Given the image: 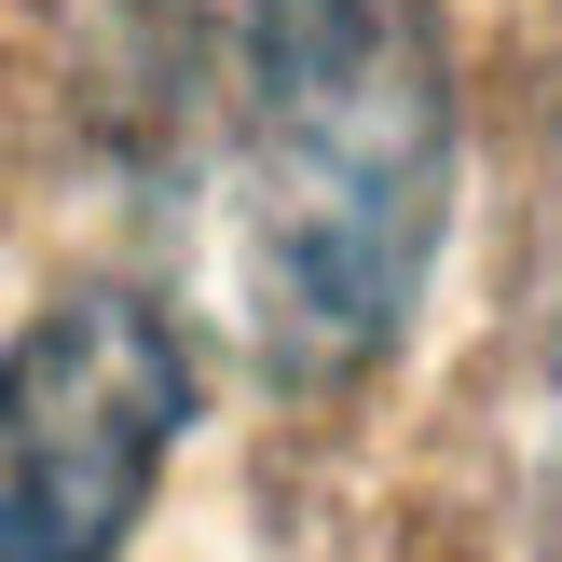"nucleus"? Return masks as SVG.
Segmentation results:
<instances>
[{"mask_svg":"<svg viewBox=\"0 0 562 562\" xmlns=\"http://www.w3.org/2000/svg\"><path fill=\"white\" fill-rule=\"evenodd\" d=\"M220 234L289 384H357L453 234L439 0H220Z\"/></svg>","mask_w":562,"mask_h":562,"instance_id":"1","label":"nucleus"},{"mask_svg":"<svg viewBox=\"0 0 562 562\" xmlns=\"http://www.w3.org/2000/svg\"><path fill=\"white\" fill-rule=\"evenodd\" d=\"M192 426V329L151 289H69L0 344V562H124Z\"/></svg>","mask_w":562,"mask_h":562,"instance_id":"2","label":"nucleus"}]
</instances>
